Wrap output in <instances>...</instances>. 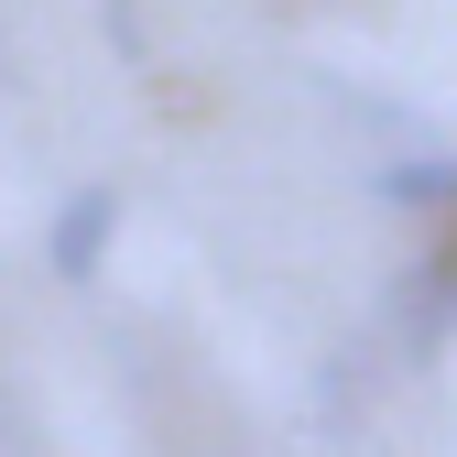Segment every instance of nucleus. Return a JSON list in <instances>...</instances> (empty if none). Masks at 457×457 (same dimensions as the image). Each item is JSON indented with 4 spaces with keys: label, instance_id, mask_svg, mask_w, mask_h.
I'll list each match as a JSON object with an SVG mask.
<instances>
[{
    "label": "nucleus",
    "instance_id": "nucleus-1",
    "mask_svg": "<svg viewBox=\"0 0 457 457\" xmlns=\"http://www.w3.org/2000/svg\"><path fill=\"white\" fill-rule=\"evenodd\" d=\"M109 228H120V196H109V186H77L66 207H54V240H44V262L66 272V283H87V272H98V251H109Z\"/></svg>",
    "mask_w": 457,
    "mask_h": 457
},
{
    "label": "nucleus",
    "instance_id": "nucleus-2",
    "mask_svg": "<svg viewBox=\"0 0 457 457\" xmlns=\"http://www.w3.org/2000/svg\"><path fill=\"white\" fill-rule=\"evenodd\" d=\"M392 327H403V360H436L457 337V262H425L403 295H392Z\"/></svg>",
    "mask_w": 457,
    "mask_h": 457
},
{
    "label": "nucleus",
    "instance_id": "nucleus-3",
    "mask_svg": "<svg viewBox=\"0 0 457 457\" xmlns=\"http://www.w3.org/2000/svg\"><path fill=\"white\" fill-rule=\"evenodd\" d=\"M392 207H457V163H381Z\"/></svg>",
    "mask_w": 457,
    "mask_h": 457
},
{
    "label": "nucleus",
    "instance_id": "nucleus-4",
    "mask_svg": "<svg viewBox=\"0 0 457 457\" xmlns=\"http://www.w3.org/2000/svg\"><path fill=\"white\" fill-rule=\"evenodd\" d=\"M0 77H12V44H0Z\"/></svg>",
    "mask_w": 457,
    "mask_h": 457
}]
</instances>
